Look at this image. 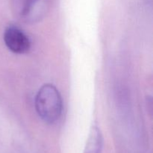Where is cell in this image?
<instances>
[{
  "label": "cell",
  "mask_w": 153,
  "mask_h": 153,
  "mask_svg": "<svg viewBox=\"0 0 153 153\" xmlns=\"http://www.w3.org/2000/svg\"><path fill=\"white\" fill-rule=\"evenodd\" d=\"M35 108L39 117L47 123H54L61 117L63 102L61 94L54 85L40 88L35 97Z\"/></svg>",
  "instance_id": "cell-1"
},
{
  "label": "cell",
  "mask_w": 153,
  "mask_h": 153,
  "mask_svg": "<svg viewBox=\"0 0 153 153\" xmlns=\"http://www.w3.org/2000/svg\"><path fill=\"white\" fill-rule=\"evenodd\" d=\"M49 0H12L13 13L18 19L30 23L40 20L46 13Z\"/></svg>",
  "instance_id": "cell-2"
},
{
  "label": "cell",
  "mask_w": 153,
  "mask_h": 153,
  "mask_svg": "<svg viewBox=\"0 0 153 153\" xmlns=\"http://www.w3.org/2000/svg\"><path fill=\"white\" fill-rule=\"evenodd\" d=\"M3 38L7 49L15 54L26 53L31 47V42L28 36L16 25L7 27Z\"/></svg>",
  "instance_id": "cell-3"
},
{
  "label": "cell",
  "mask_w": 153,
  "mask_h": 153,
  "mask_svg": "<svg viewBox=\"0 0 153 153\" xmlns=\"http://www.w3.org/2000/svg\"><path fill=\"white\" fill-rule=\"evenodd\" d=\"M103 145V137L101 131L97 126L91 128L85 144L84 153H101Z\"/></svg>",
  "instance_id": "cell-4"
}]
</instances>
